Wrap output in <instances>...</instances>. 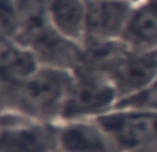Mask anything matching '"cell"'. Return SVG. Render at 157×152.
I'll list each match as a JSON object with an SVG mask.
<instances>
[{
  "label": "cell",
  "instance_id": "6da1fadb",
  "mask_svg": "<svg viewBox=\"0 0 157 152\" xmlns=\"http://www.w3.org/2000/svg\"><path fill=\"white\" fill-rule=\"evenodd\" d=\"M73 80V72L40 66L30 78L2 86V111L46 123H58Z\"/></svg>",
  "mask_w": 157,
  "mask_h": 152
},
{
  "label": "cell",
  "instance_id": "7a4b0ae2",
  "mask_svg": "<svg viewBox=\"0 0 157 152\" xmlns=\"http://www.w3.org/2000/svg\"><path fill=\"white\" fill-rule=\"evenodd\" d=\"M117 101L119 95L105 75L81 65L73 72L59 122L98 119L113 111Z\"/></svg>",
  "mask_w": 157,
  "mask_h": 152
},
{
  "label": "cell",
  "instance_id": "3957f363",
  "mask_svg": "<svg viewBox=\"0 0 157 152\" xmlns=\"http://www.w3.org/2000/svg\"><path fill=\"white\" fill-rule=\"evenodd\" d=\"M0 152H59L57 123L2 111Z\"/></svg>",
  "mask_w": 157,
  "mask_h": 152
},
{
  "label": "cell",
  "instance_id": "277c9868",
  "mask_svg": "<svg viewBox=\"0 0 157 152\" xmlns=\"http://www.w3.org/2000/svg\"><path fill=\"white\" fill-rule=\"evenodd\" d=\"M15 40L29 47L41 66L75 72L83 64V44L59 33L50 21L19 35Z\"/></svg>",
  "mask_w": 157,
  "mask_h": 152
},
{
  "label": "cell",
  "instance_id": "5b68a950",
  "mask_svg": "<svg viewBox=\"0 0 157 152\" xmlns=\"http://www.w3.org/2000/svg\"><path fill=\"white\" fill-rule=\"evenodd\" d=\"M98 120L120 152L142 148L157 150V112L116 108Z\"/></svg>",
  "mask_w": 157,
  "mask_h": 152
},
{
  "label": "cell",
  "instance_id": "8992f818",
  "mask_svg": "<svg viewBox=\"0 0 157 152\" xmlns=\"http://www.w3.org/2000/svg\"><path fill=\"white\" fill-rule=\"evenodd\" d=\"M131 0H87L86 42L121 40L132 13Z\"/></svg>",
  "mask_w": 157,
  "mask_h": 152
},
{
  "label": "cell",
  "instance_id": "52a82bcc",
  "mask_svg": "<svg viewBox=\"0 0 157 152\" xmlns=\"http://www.w3.org/2000/svg\"><path fill=\"white\" fill-rule=\"evenodd\" d=\"M59 152H120L98 119L57 123Z\"/></svg>",
  "mask_w": 157,
  "mask_h": 152
},
{
  "label": "cell",
  "instance_id": "ba28073f",
  "mask_svg": "<svg viewBox=\"0 0 157 152\" xmlns=\"http://www.w3.org/2000/svg\"><path fill=\"white\" fill-rule=\"evenodd\" d=\"M35 53L13 39L0 42V76L2 86H13L22 83L40 68Z\"/></svg>",
  "mask_w": 157,
  "mask_h": 152
},
{
  "label": "cell",
  "instance_id": "9c48e42d",
  "mask_svg": "<svg viewBox=\"0 0 157 152\" xmlns=\"http://www.w3.org/2000/svg\"><path fill=\"white\" fill-rule=\"evenodd\" d=\"M121 40L135 50H157V0L134 3Z\"/></svg>",
  "mask_w": 157,
  "mask_h": 152
},
{
  "label": "cell",
  "instance_id": "30bf717a",
  "mask_svg": "<svg viewBox=\"0 0 157 152\" xmlns=\"http://www.w3.org/2000/svg\"><path fill=\"white\" fill-rule=\"evenodd\" d=\"M48 19L63 36L83 43L87 22V0H48Z\"/></svg>",
  "mask_w": 157,
  "mask_h": 152
},
{
  "label": "cell",
  "instance_id": "8fae6325",
  "mask_svg": "<svg viewBox=\"0 0 157 152\" xmlns=\"http://www.w3.org/2000/svg\"><path fill=\"white\" fill-rule=\"evenodd\" d=\"M116 108L157 112V76L139 91L119 100L116 104Z\"/></svg>",
  "mask_w": 157,
  "mask_h": 152
},
{
  "label": "cell",
  "instance_id": "7c38bea8",
  "mask_svg": "<svg viewBox=\"0 0 157 152\" xmlns=\"http://www.w3.org/2000/svg\"><path fill=\"white\" fill-rule=\"evenodd\" d=\"M0 25L3 39H17L21 29L18 10L14 0H2L0 3Z\"/></svg>",
  "mask_w": 157,
  "mask_h": 152
},
{
  "label": "cell",
  "instance_id": "4fadbf2b",
  "mask_svg": "<svg viewBox=\"0 0 157 152\" xmlns=\"http://www.w3.org/2000/svg\"><path fill=\"white\" fill-rule=\"evenodd\" d=\"M124 152H157L153 148H142V150H132V151H124Z\"/></svg>",
  "mask_w": 157,
  "mask_h": 152
}]
</instances>
